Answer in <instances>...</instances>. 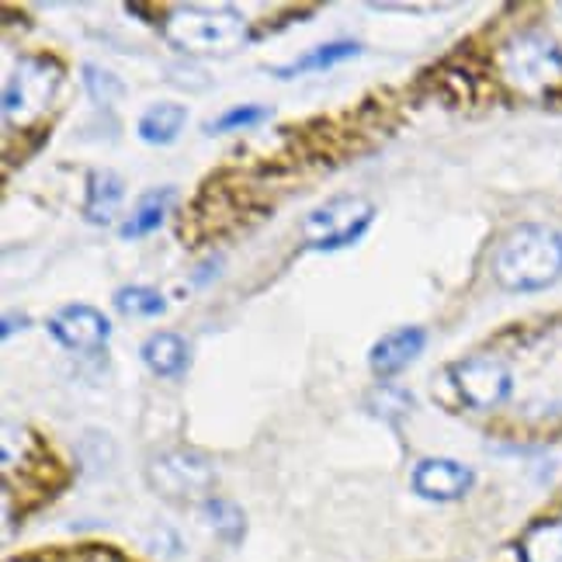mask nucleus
<instances>
[{
    "label": "nucleus",
    "instance_id": "f257e3e1",
    "mask_svg": "<svg viewBox=\"0 0 562 562\" xmlns=\"http://www.w3.org/2000/svg\"><path fill=\"white\" fill-rule=\"evenodd\" d=\"M493 278L507 292H542L562 278V233L549 226H517L496 247Z\"/></svg>",
    "mask_w": 562,
    "mask_h": 562
},
{
    "label": "nucleus",
    "instance_id": "f03ea898",
    "mask_svg": "<svg viewBox=\"0 0 562 562\" xmlns=\"http://www.w3.org/2000/svg\"><path fill=\"white\" fill-rule=\"evenodd\" d=\"M170 46L194 56H229L247 42V18L233 8H178L164 18Z\"/></svg>",
    "mask_w": 562,
    "mask_h": 562
},
{
    "label": "nucleus",
    "instance_id": "7ed1b4c3",
    "mask_svg": "<svg viewBox=\"0 0 562 562\" xmlns=\"http://www.w3.org/2000/svg\"><path fill=\"white\" fill-rule=\"evenodd\" d=\"M375 223V205L361 194H340L323 202L302 223V244L306 250H340L358 244Z\"/></svg>",
    "mask_w": 562,
    "mask_h": 562
},
{
    "label": "nucleus",
    "instance_id": "20e7f679",
    "mask_svg": "<svg viewBox=\"0 0 562 562\" xmlns=\"http://www.w3.org/2000/svg\"><path fill=\"white\" fill-rule=\"evenodd\" d=\"M146 480L164 496V501H175V504L202 501L205 504L212 486H215V465L202 456V451L167 448V451H160V456L149 459Z\"/></svg>",
    "mask_w": 562,
    "mask_h": 562
},
{
    "label": "nucleus",
    "instance_id": "39448f33",
    "mask_svg": "<svg viewBox=\"0 0 562 562\" xmlns=\"http://www.w3.org/2000/svg\"><path fill=\"white\" fill-rule=\"evenodd\" d=\"M501 70L517 91H528V94L549 91L552 83L562 80V49L552 38L538 32L517 35L501 53Z\"/></svg>",
    "mask_w": 562,
    "mask_h": 562
},
{
    "label": "nucleus",
    "instance_id": "423d86ee",
    "mask_svg": "<svg viewBox=\"0 0 562 562\" xmlns=\"http://www.w3.org/2000/svg\"><path fill=\"white\" fill-rule=\"evenodd\" d=\"M59 83H63V67L53 56L21 59L4 88V115L18 125L38 119L53 104Z\"/></svg>",
    "mask_w": 562,
    "mask_h": 562
},
{
    "label": "nucleus",
    "instance_id": "0eeeda50",
    "mask_svg": "<svg viewBox=\"0 0 562 562\" xmlns=\"http://www.w3.org/2000/svg\"><path fill=\"white\" fill-rule=\"evenodd\" d=\"M451 382H456L459 396L472 409H493L510 396V372L504 361L486 358V355H472L451 364Z\"/></svg>",
    "mask_w": 562,
    "mask_h": 562
},
{
    "label": "nucleus",
    "instance_id": "6e6552de",
    "mask_svg": "<svg viewBox=\"0 0 562 562\" xmlns=\"http://www.w3.org/2000/svg\"><path fill=\"white\" fill-rule=\"evenodd\" d=\"M49 334L63 344L67 351H77V355H94L101 351L108 337H112V323L108 316L88 302H70V306H63L59 313L49 316Z\"/></svg>",
    "mask_w": 562,
    "mask_h": 562
},
{
    "label": "nucleus",
    "instance_id": "1a4fd4ad",
    "mask_svg": "<svg viewBox=\"0 0 562 562\" xmlns=\"http://www.w3.org/2000/svg\"><path fill=\"white\" fill-rule=\"evenodd\" d=\"M409 483H414V493L424 496V501L451 504V501H462V496L472 490L475 472L456 459H424V462H417Z\"/></svg>",
    "mask_w": 562,
    "mask_h": 562
},
{
    "label": "nucleus",
    "instance_id": "9d476101",
    "mask_svg": "<svg viewBox=\"0 0 562 562\" xmlns=\"http://www.w3.org/2000/svg\"><path fill=\"white\" fill-rule=\"evenodd\" d=\"M427 348V330L424 327H400L379 337L369 351V364L379 379H393L400 375L406 364H414L420 351Z\"/></svg>",
    "mask_w": 562,
    "mask_h": 562
},
{
    "label": "nucleus",
    "instance_id": "9b49d317",
    "mask_svg": "<svg viewBox=\"0 0 562 562\" xmlns=\"http://www.w3.org/2000/svg\"><path fill=\"white\" fill-rule=\"evenodd\" d=\"M122 199H125V184L115 170H91L88 199H83V220L94 226H112Z\"/></svg>",
    "mask_w": 562,
    "mask_h": 562
},
{
    "label": "nucleus",
    "instance_id": "f8f14e48",
    "mask_svg": "<svg viewBox=\"0 0 562 562\" xmlns=\"http://www.w3.org/2000/svg\"><path fill=\"white\" fill-rule=\"evenodd\" d=\"M139 355H143L146 369L154 372V375H160V379H178V375H184L188 361H191L188 340L178 337V334H170V330H160L154 337H146Z\"/></svg>",
    "mask_w": 562,
    "mask_h": 562
},
{
    "label": "nucleus",
    "instance_id": "ddd939ff",
    "mask_svg": "<svg viewBox=\"0 0 562 562\" xmlns=\"http://www.w3.org/2000/svg\"><path fill=\"white\" fill-rule=\"evenodd\" d=\"M188 122V108L184 104H175V101H160L154 108H146V112L139 115L136 122V133L143 143L149 146H170L178 136H181V128Z\"/></svg>",
    "mask_w": 562,
    "mask_h": 562
},
{
    "label": "nucleus",
    "instance_id": "4468645a",
    "mask_svg": "<svg viewBox=\"0 0 562 562\" xmlns=\"http://www.w3.org/2000/svg\"><path fill=\"white\" fill-rule=\"evenodd\" d=\"M175 199H178V191H175V188L146 191L143 199L136 202V209L128 212V223L122 226V236H125V240H139V236L160 229L164 220H167V212H170V205H175Z\"/></svg>",
    "mask_w": 562,
    "mask_h": 562
},
{
    "label": "nucleus",
    "instance_id": "2eb2a0df",
    "mask_svg": "<svg viewBox=\"0 0 562 562\" xmlns=\"http://www.w3.org/2000/svg\"><path fill=\"white\" fill-rule=\"evenodd\" d=\"M202 514H205V525L223 538L226 546H240L244 535H247V514L240 504L233 501H223V496H209L202 504Z\"/></svg>",
    "mask_w": 562,
    "mask_h": 562
},
{
    "label": "nucleus",
    "instance_id": "dca6fc26",
    "mask_svg": "<svg viewBox=\"0 0 562 562\" xmlns=\"http://www.w3.org/2000/svg\"><path fill=\"white\" fill-rule=\"evenodd\" d=\"M521 562H562V521H538L517 542Z\"/></svg>",
    "mask_w": 562,
    "mask_h": 562
},
{
    "label": "nucleus",
    "instance_id": "f3484780",
    "mask_svg": "<svg viewBox=\"0 0 562 562\" xmlns=\"http://www.w3.org/2000/svg\"><path fill=\"white\" fill-rule=\"evenodd\" d=\"M358 53H361L358 42H330V46H319V49H313L310 56L295 59L292 67H281V70H274V74H278V77H295V74H310V70H330V67H337V63L351 59V56H358Z\"/></svg>",
    "mask_w": 562,
    "mask_h": 562
},
{
    "label": "nucleus",
    "instance_id": "a211bd4d",
    "mask_svg": "<svg viewBox=\"0 0 562 562\" xmlns=\"http://www.w3.org/2000/svg\"><path fill=\"white\" fill-rule=\"evenodd\" d=\"M115 310L122 316H136V319H149V316H160L167 310V299L157 289H146V285H128L115 292Z\"/></svg>",
    "mask_w": 562,
    "mask_h": 562
},
{
    "label": "nucleus",
    "instance_id": "6ab92c4d",
    "mask_svg": "<svg viewBox=\"0 0 562 562\" xmlns=\"http://www.w3.org/2000/svg\"><path fill=\"white\" fill-rule=\"evenodd\" d=\"M271 119V108L261 104H240V108H229L223 119H215L209 125V133H236V128H254Z\"/></svg>",
    "mask_w": 562,
    "mask_h": 562
},
{
    "label": "nucleus",
    "instance_id": "aec40b11",
    "mask_svg": "<svg viewBox=\"0 0 562 562\" xmlns=\"http://www.w3.org/2000/svg\"><path fill=\"white\" fill-rule=\"evenodd\" d=\"M83 83H88V91H91V98L101 104H112V98H119L122 94V83L108 74V70H98V67H83Z\"/></svg>",
    "mask_w": 562,
    "mask_h": 562
},
{
    "label": "nucleus",
    "instance_id": "412c9836",
    "mask_svg": "<svg viewBox=\"0 0 562 562\" xmlns=\"http://www.w3.org/2000/svg\"><path fill=\"white\" fill-rule=\"evenodd\" d=\"M375 403H382L375 414H382V417H400L403 409L409 406V396L406 393H389V389H382V393L375 396Z\"/></svg>",
    "mask_w": 562,
    "mask_h": 562
}]
</instances>
